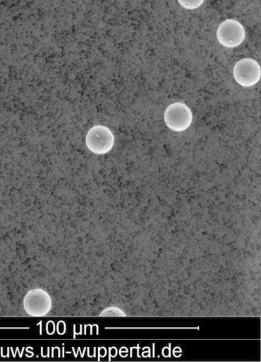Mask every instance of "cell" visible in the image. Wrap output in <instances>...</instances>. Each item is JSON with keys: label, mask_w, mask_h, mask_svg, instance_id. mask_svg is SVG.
I'll list each match as a JSON object with an SVG mask.
<instances>
[{"label": "cell", "mask_w": 261, "mask_h": 362, "mask_svg": "<svg viewBox=\"0 0 261 362\" xmlns=\"http://www.w3.org/2000/svg\"><path fill=\"white\" fill-rule=\"evenodd\" d=\"M193 122V115L188 106L182 103L169 105L164 112V122L175 132L187 131Z\"/></svg>", "instance_id": "cell-1"}, {"label": "cell", "mask_w": 261, "mask_h": 362, "mask_svg": "<svg viewBox=\"0 0 261 362\" xmlns=\"http://www.w3.org/2000/svg\"><path fill=\"white\" fill-rule=\"evenodd\" d=\"M24 308L30 316H46L52 309L51 297L44 290H31L25 297Z\"/></svg>", "instance_id": "cell-5"}, {"label": "cell", "mask_w": 261, "mask_h": 362, "mask_svg": "<svg viewBox=\"0 0 261 362\" xmlns=\"http://www.w3.org/2000/svg\"><path fill=\"white\" fill-rule=\"evenodd\" d=\"M261 69L259 63L250 58L239 60L233 69V77L240 86L250 88L260 80Z\"/></svg>", "instance_id": "cell-4"}, {"label": "cell", "mask_w": 261, "mask_h": 362, "mask_svg": "<svg viewBox=\"0 0 261 362\" xmlns=\"http://www.w3.org/2000/svg\"><path fill=\"white\" fill-rule=\"evenodd\" d=\"M179 4L186 10H195L200 8L205 0H178Z\"/></svg>", "instance_id": "cell-6"}, {"label": "cell", "mask_w": 261, "mask_h": 362, "mask_svg": "<svg viewBox=\"0 0 261 362\" xmlns=\"http://www.w3.org/2000/svg\"><path fill=\"white\" fill-rule=\"evenodd\" d=\"M244 26L235 19H227L219 25L217 37L221 45L227 48H236L245 39Z\"/></svg>", "instance_id": "cell-3"}, {"label": "cell", "mask_w": 261, "mask_h": 362, "mask_svg": "<svg viewBox=\"0 0 261 362\" xmlns=\"http://www.w3.org/2000/svg\"><path fill=\"white\" fill-rule=\"evenodd\" d=\"M86 144L88 150L96 155L107 154L114 147V134L108 127L95 126L87 134Z\"/></svg>", "instance_id": "cell-2"}]
</instances>
